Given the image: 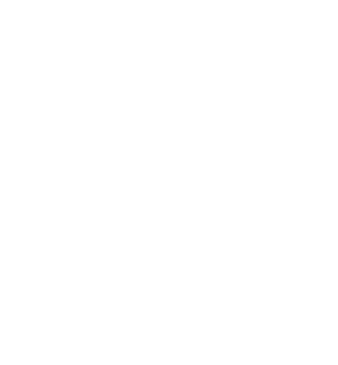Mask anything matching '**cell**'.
I'll list each match as a JSON object with an SVG mask.
<instances>
[]
</instances>
